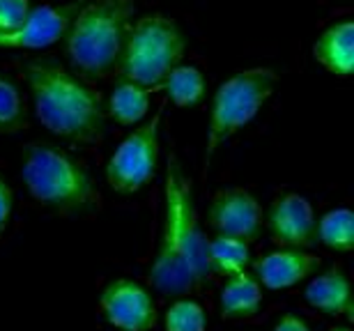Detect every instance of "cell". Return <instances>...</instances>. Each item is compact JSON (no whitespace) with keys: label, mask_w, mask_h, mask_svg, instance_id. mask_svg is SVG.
<instances>
[{"label":"cell","mask_w":354,"mask_h":331,"mask_svg":"<svg viewBox=\"0 0 354 331\" xmlns=\"http://www.w3.org/2000/svg\"><path fill=\"white\" fill-rule=\"evenodd\" d=\"M207 244L191 178L184 173L180 159L171 157L166 166L164 221L150 267L152 285L166 297H184L205 287L212 278Z\"/></svg>","instance_id":"6da1fadb"},{"label":"cell","mask_w":354,"mask_h":331,"mask_svg":"<svg viewBox=\"0 0 354 331\" xmlns=\"http://www.w3.org/2000/svg\"><path fill=\"white\" fill-rule=\"evenodd\" d=\"M35 115L53 136L72 143H102L106 108L95 90L55 58H35L26 65Z\"/></svg>","instance_id":"7a4b0ae2"},{"label":"cell","mask_w":354,"mask_h":331,"mask_svg":"<svg viewBox=\"0 0 354 331\" xmlns=\"http://www.w3.org/2000/svg\"><path fill=\"white\" fill-rule=\"evenodd\" d=\"M133 12V0H92L81 5L65 35L74 72L86 79H106L118 72Z\"/></svg>","instance_id":"3957f363"},{"label":"cell","mask_w":354,"mask_h":331,"mask_svg":"<svg viewBox=\"0 0 354 331\" xmlns=\"http://www.w3.org/2000/svg\"><path fill=\"white\" fill-rule=\"evenodd\" d=\"M21 178L28 193L53 212L83 214L99 207V191L90 171L58 145H28Z\"/></svg>","instance_id":"277c9868"},{"label":"cell","mask_w":354,"mask_h":331,"mask_svg":"<svg viewBox=\"0 0 354 331\" xmlns=\"http://www.w3.org/2000/svg\"><path fill=\"white\" fill-rule=\"evenodd\" d=\"M187 53L182 28L166 14H145L131 26L118 72L140 88H159Z\"/></svg>","instance_id":"5b68a950"},{"label":"cell","mask_w":354,"mask_h":331,"mask_svg":"<svg viewBox=\"0 0 354 331\" xmlns=\"http://www.w3.org/2000/svg\"><path fill=\"white\" fill-rule=\"evenodd\" d=\"M279 74L269 67H251L235 72L228 81H223L212 100L209 113V133H207V154L205 166L209 164L218 145L230 140L239 129H244L265 102L274 95Z\"/></svg>","instance_id":"8992f818"},{"label":"cell","mask_w":354,"mask_h":331,"mask_svg":"<svg viewBox=\"0 0 354 331\" xmlns=\"http://www.w3.org/2000/svg\"><path fill=\"white\" fill-rule=\"evenodd\" d=\"M164 113H157L150 122L129 133L106 164V182L113 191L129 196L140 191L154 178L159 164V131Z\"/></svg>","instance_id":"52a82bcc"},{"label":"cell","mask_w":354,"mask_h":331,"mask_svg":"<svg viewBox=\"0 0 354 331\" xmlns=\"http://www.w3.org/2000/svg\"><path fill=\"white\" fill-rule=\"evenodd\" d=\"M99 311L120 331H150L159 320L150 290L131 278L111 281L99 294Z\"/></svg>","instance_id":"ba28073f"},{"label":"cell","mask_w":354,"mask_h":331,"mask_svg":"<svg viewBox=\"0 0 354 331\" xmlns=\"http://www.w3.org/2000/svg\"><path fill=\"white\" fill-rule=\"evenodd\" d=\"M207 221L216 235L235 237L251 244L263 232V207L249 189H221L209 202Z\"/></svg>","instance_id":"9c48e42d"},{"label":"cell","mask_w":354,"mask_h":331,"mask_svg":"<svg viewBox=\"0 0 354 331\" xmlns=\"http://www.w3.org/2000/svg\"><path fill=\"white\" fill-rule=\"evenodd\" d=\"M269 235L281 249H301L310 251L317 246L315 235V212L306 196L283 193L279 196L267 212Z\"/></svg>","instance_id":"30bf717a"},{"label":"cell","mask_w":354,"mask_h":331,"mask_svg":"<svg viewBox=\"0 0 354 331\" xmlns=\"http://www.w3.org/2000/svg\"><path fill=\"white\" fill-rule=\"evenodd\" d=\"M83 3L69 5H41L35 7L14 32H0V48H24V51H41L53 46L67 35L69 23L79 14Z\"/></svg>","instance_id":"8fae6325"},{"label":"cell","mask_w":354,"mask_h":331,"mask_svg":"<svg viewBox=\"0 0 354 331\" xmlns=\"http://www.w3.org/2000/svg\"><path fill=\"white\" fill-rule=\"evenodd\" d=\"M322 258L301 249H274L251 263V274L267 290H288L315 276Z\"/></svg>","instance_id":"7c38bea8"},{"label":"cell","mask_w":354,"mask_h":331,"mask_svg":"<svg viewBox=\"0 0 354 331\" xmlns=\"http://www.w3.org/2000/svg\"><path fill=\"white\" fill-rule=\"evenodd\" d=\"M304 299L310 308L324 315H331V318L345 315L348 320H352V285L345 272L338 269V267H331V269L310 278L308 285L304 287Z\"/></svg>","instance_id":"4fadbf2b"},{"label":"cell","mask_w":354,"mask_h":331,"mask_svg":"<svg viewBox=\"0 0 354 331\" xmlns=\"http://www.w3.org/2000/svg\"><path fill=\"white\" fill-rule=\"evenodd\" d=\"M313 55L329 74L350 76L354 67V23L350 19L329 26L313 46Z\"/></svg>","instance_id":"5bb4252c"},{"label":"cell","mask_w":354,"mask_h":331,"mask_svg":"<svg viewBox=\"0 0 354 331\" xmlns=\"http://www.w3.org/2000/svg\"><path fill=\"white\" fill-rule=\"evenodd\" d=\"M263 306V285L251 272L228 276L218 292V311L225 320H249Z\"/></svg>","instance_id":"9a60e30c"},{"label":"cell","mask_w":354,"mask_h":331,"mask_svg":"<svg viewBox=\"0 0 354 331\" xmlns=\"http://www.w3.org/2000/svg\"><path fill=\"white\" fill-rule=\"evenodd\" d=\"M150 93L152 90L120 79L115 83V88L111 90L109 106H106V117L115 120V122L122 126L138 124L140 120L147 115V111H150V102H152Z\"/></svg>","instance_id":"2e32d148"},{"label":"cell","mask_w":354,"mask_h":331,"mask_svg":"<svg viewBox=\"0 0 354 331\" xmlns=\"http://www.w3.org/2000/svg\"><path fill=\"white\" fill-rule=\"evenodd\" d=\"M207 263L212 276H235V274L249 272L253 263L251 244L235 237L216 235L207 244Z\"/></svg>","instance_id":"e0dca14e"},{"label":"cell","mask_w":354,"mask_h":331,"mask_svg":"<svg viewBox=\"0 0 354 331\" xmlns=\"http://www.w3.org/2000/svg\"><path fill=\"white\" fill-rule=\"evenodd\" d=\"M159 88L166 90L177 108L198 106L205 100V76L198 67L177 65Z\"/></svg>","instance_id":"ac0fdd59"},{"label":"cell","mask_w":354,"mask_h":331,"mask_svg":"<svg viewBox=\"0 0 354 331\" xmlns=\"http://www.w3.org/2000/svg\"><path fill=\"white\" fill-rule=\"evenodd\" d=\"M317 244L327 246L329 251L350 253L354 246V214L348 207H336L322 214L315 225Z\"/></svg>","instance_id":"d6986e66"},{"label":"cell","mask_w":354,"mask_h":331,"mask_svg":"<svg viewBox=\"0 0 354 331\" xmlns=\"http://www.w3.org/2000/svg\"><path fill=\"white\" fill-rule=\"evenodd\" d=\"M26 126V108L21 90L10 76L0 72V133H19Z\"/></svg>","instance_id":"ffe728a7"},{"label":"cell","mask_w":354,"mask_h":331,"mask_svg":"<svg viewBox=\"0 0 354 331\" xmlns=\"http://www.w3.org/2000/svg\"><path fill=\"white\" fill-rule=\"evenodd\" d=\"M205 327H207V315L196 299L175 297L164 313L166 331H205Z\"/></svg>","instance_id":"44dd1931"},{"label":"cell","mask_w":354,"mask_h":331,"mask_svg":"<svg viewBox=\"0 0 354 331\" xmlns=\"http://www.w3.org/2000/svg\"><path fill=\"white\" fill-rule=\"evenodd\" d=\"M30 0H0V32H14L30 14Z\"/></svg>","instance_id":"7402d4cb"},{"label":"cell","mask_w":354,"mask_h":331,"mask_svg":"<svg viewBox=\"0 0 354 331\" xmlns=\"http://www.w3.org/2000/svg\"><path fill=\"white\" fill-rule=\"evenodd\" d=\"M12 207H14V191L5 182V178H0V235H3L7 223H10Z\"/></svg>","instance_id":"603a6c76"},{"label":"cell","mask_w":354,"mask_h":331,"mask_svg":"<svg viewBox=\"0 0 354 331\" xmlns=\"http://www.w3.org/2000/svg\"><path fill=\"white\" fill-rule=\"evenodd\" d=\"M272 331H310V327L306 325V320L299 318L295 313H286L276 320V325L272 327Z\"/></svg>","instance_id":"cb8c5ba5"},{"label":"cell","mask_w":354,"mask_h":331,"mask_svg":"<svg viewBox=\"0 0 354 331\" xmlns=\"http://www.w3.org/2000/svg\"><path fill=\"white\" fill-rule=\"evenodd\" d=\"M327 331H352L348 325H338V327H331V329H327Z\"/></svg>","instance_id":"d4e9b609"}]
</instances>
